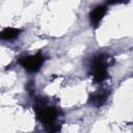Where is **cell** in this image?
Instances as JSON below:
<instances>
[{
	"label": "cell",
	"mask_w": 133,
	"mask_h": 133,
	"mask_svg": "<svg viewBox=\"0 0 133 133\" xmlns=\"http://www.w3.org/2000/svg\"><path fill=\"white\" fill-rule=\"evenodd\" d=\"M21 30L20 29H17V28H12V27H7L5 28L2 33H1V37L3 39H14L16 37L19 36Z\"/></svg>",
	"instance_id": "5"
},
{
	"label": "cell",
	"mask_w": 133,
	"mask_h": 133,
	"mask_svg": "<svg viewBox=\"0 0 133 133\" xmlns=\"http://www.w3.org/2000/svg\"><path fill=\"white\" fill-rule=\"evenodd\" d=\"M92 76L94 80L98 83L103 82L107 78V70H106V63L104 61V58L102 55L97 56L92 60Z\"/></svg>",
	"instance_id": "3"
},
{
	"label": "cell",
	"mask_w": 133,
	"mask_h": 133,
	"mask_svg": "<svg viewBox=\"0 0 133 133\" xmlns=\"http://www.w3.org/2000/svg\"><path fill=\"white\" fill-rule=\"evenodd\" d=\"M105 99H106V95L104 94H96L94 96H91L90 98V103H92L94 105L96 106H101L104 102H105Z\"/></svg>",
	"instance_id": "6"
},
{
	"label": "cell",
	"mask_w": 133,
	"mask_h": 133,
	"mask_svg": "<svg viewBox=\"0 0 133 133\" xmlns=\"http://www.w3.org/2000/svg\"><path fill=\"white\" fill-rule=\"evenodd\" d=\"M105 14H106V7H105V6H97V7L90 12V15H89L91 24H92L95 27H97V26L100 24V22H101V20L103 19V17H104Z\"/></svg>",
	"instance_id": "4"
},
{
	"label": "cell",
	"mask_w": 133,
	"mask_h": 133,
	"mask_svg": "<svg viewBox=\"0 0 133 133\" xmlns=\"http://www.w3.org/2000/svg\"><path fill=\"white\" fill-rule=\"evenodd\" d=\"M116 2H118V0H107V3L108 4H114Z\"/></svg>",
	"instance_id": "7"
},
{
	"label": "cell",
	"mask_w": 133,
	"mask_h": 133,
	"mask_svg": "<svg viewBox=\"0 0 133 133\" xmlns=\"http://www.w3.org/2000/svg\"><path fill=\"white\" fill-rule=\"evenodd\" d=\"M35 112L39 122H42L46 127L50 129L54 126V121L57 115V111L54 107L47 106L41 99H38L35 103Z\"/></svg>",
	"instance_id": "1"
},
{
	"label": "cell",
	"mask_w": 133,
	"mask_h": 133,
	"mask_svg": "<svg viewBox=\"0 0 133 133\" xmlns=\"http://www.w3.org/2000/svg\"><path fill=\"white\" fill-rule=\"evenodd\" d=\"M19 62L26 71L34 73V72H37L42 66L44 62V56L42 53H36L35 55L22 57L19 60Z\"/></svg>",
	"instance_id": "2"
}]
</instances>
